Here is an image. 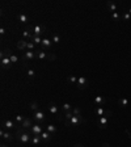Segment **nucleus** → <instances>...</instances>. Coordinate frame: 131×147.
<instances>
[{
    "mask_svg": "<svg viewBox=\"0 0 131 147\" xmlns=\"http://www.w3.org/2000/svg\"><path fill=\"white\" fill-rule=\"evenodd\" d=\"M52 40H50V38H43V41H42V45L39 46L41 47V50L42 51H46V50H48V49L52 46Z\"/></svg>",
    "mask_w": 131,
    "mask_h": 147,
    "instance_id": "9",
    "label": "nucleus"
},
{
    "mask_svg": "<svg viewBox=\"0 0 131 147\" xmlns=\"http://www.w3.org/2000/svg\"><path fill=\"white\" fill-rule=\"evenodd\" d=\"M33 125H31V118H29V117H25V119L22 121V124H21V127L22 129H28V127H31Z\"/></svg>",
    "mask_w": 131,
    "mask_h": 147,
    "instance_id": "14",
    "label": "nucleus"
},
{
    "mask_svg": "<svg viewBox=\"0 0 131 147\" xmlns=\"http://www.w3.org/2000/svg\"><path fill=\"white\" fill-rule=\"evenodd\" d=\"M3 126L7 127V129H12V127H14V124L11 121V119H7V121L3 122Z\"/></svg>",
    "mask_w": 131,
    "mask_h": 147,
    "instance_id": "21",
    "label": "nucleus"
},
{
    "mask_svg": "<svg viewBox=\"0 0 131 147\" xmlns=\"http://www.w3.org/2000/svg\"><path fill=\"white\" fill-rule=\"evenodd\" d=\"M35 58V51H30V50H26L22 55V59L24 60H31Z\"/></svg>",
    "mask_w": 131,
    "mask_h": 147,
    "instance_id": "10",
    "label": "nucleus"
},
{
    "mask_svg": "<svg viewBox=\"0 0 131 147\" xmlns=\"http://www.w3.org/2000/svg\"><path fill=\"white\" fill-rule=\"evenodd\" d=\"M4 33H5V28H4V26H1V28H0V34L3 36Z\"/></svg>",
    "mask_w": 131,
    "mask_h": 147,
    "instance_id": "38",
    "label": "nucleus"
},
{
    "mask_svg": "<svg viewBox=\"0 0 131 147\" xmlns=\"http://www.w3.org/2000/svg\"><path fill=\"white\" fill-rule=\"evenodd\" d=\"M62 110L63 112H71L72 110V106H71V104H68V102H64V104L62 105Z\"/></svg>",
    "mask_w": 131,
    "mask_h": 147,
    "instance_id": "20",
    "label": "nucleus"
},
{
    "mask_svg": "<svg viewBox=\"0 0 131 147\" xmlns=\"http://www.w3.org/2000/svg\"><path fill=\"white\" fill-rule=\"evenodd\" d=\"M105 101H106L105 97H102V96H96V97H94V100H93V104H94V105H102V104H105Z\"/></svg>",
    "mask_w": 131,
    "mask_h": 147,
    "instance_id": "15",
    "label": "nucleus"
},
{
    "mask_svg": "<svg viewBox=\"0 0 131 147\" xmlns=\"http://www.w3.org/2000/svg\"><path fill=\"white\" fill-rule=\"evenodd\" d=\"M26 49L28 50H30V51H34V49H35V43L34 42H28V45H26Z\"/></svg>",
    "mask_w": 131,
    "mask_h": 147,
    "instance_id": "29",
    "label": "nucleus"
},
{
    "mask_svg": "<svg viewBox=\"0 0 131 147\" xmlns=\"http://www.w3.org/2000/svg\"><path fill=\"white\" fill-rule=\"evenodd\" d=\"M74 147H84V146H83V144H79V143H77V144H75Z\"/></svg>",
    "mask_w": 131,
    "mask_h": 147,
    "instance_id": "39",
    "label": "nucleus"
},
{
    "mask_svg": "<svg viewBox=\"0 0 131 147\" xmlns=\"http://www.w3.org/2000/svg\"><path fill=\"white\" fill-rule=\"evenodd\" d=\"M111 17H113L114 20H118V18H119V13H118V12H114V13H111Z\"/></svg>",
    "mask_w": 131,
    "mask_h": 147,
    "instance_id": "36",
    "label": "nucleus"
},
{
    "mask_svg": "<svg viewBox=\"0 0 131 147\" xmlns=\"http://www.w3.org/2000/svg\"><path fill=\"white\" fill-rule=\"evenodd\" d=\"M42 41H43V38L42 37H39V36H33L31 37V42H34L35 45H42Z\"/></svg>",
    "mask_w": 131,
    "mask_h": 147,
    "instance_id": "16",
    "label": "nucleus"
},
{
    "mask_svg": "<svg viewBox=\"0 0 131 147\" xmlns=\"http://www.w3.org/2000/svg\"><path fill=\"white\" fill-rule=\"evenodd\" d=\"M96 113H97V116H100V117H102L104 114H106V112L104 110V108H101V106H98L96 109Z\"/></svg>",
    "mask_w": 131,
    "mask_h": 147,
    "instance_id": "25",
    "label": "nucleus"
},
{
    "mask_svg": "<svg viewBox=\"0 0 131 147\" xmlns=\"http://www.w3.org/2000/svg\"><path fill=\"white\" fill-rule=\"evenodd\" d=\"M110 114H111L110 110H106V116L100 117V121H98V127H100V129H106V127H108V122H109L108 116H110Z\"/></svg>",
    "mask_w": 131,
    "mask_h": 147,
    "instance_id": "4",
    "label": "nucleus"
},
{
    "mask_svg": "<svg viewBox=\"0 0 131 147\" xmlns=\"http://www.w3.org/2000/svg\"><path fill=\"white\" fill-rule=\"evenodd\" d=\"M41 138L43 139V142H45V143H48V142L51 141V134L48 133L47 130H45L42 134H41Z\"/></svg>",
    "mask_w": 131,
    "mask_h": 147,
    "instance_id": "13",
    "label": "nucleus"
},
{
    "mask_svg": "<svg viewBox=\"0 0 131 147\" xmlns=\"http://www.w3.org/2000/svg\"><path fill=\"white\" fill-rule=\"evenodd\" d=\"M29 106H30V109H31V110H34V112H37V110H39V109H38V104H37L35 101L30 102V104H29Z\"/></svg>",
    "mask_w": 131,
    "mask_h": 147,
    "instance_id": "28",
    "label": "nucleus"
},
{
    "mask_svg": "<svg viewBox=\"0 0 131 147\" xmlns=\"http://www.w3.org/2000/svg\"><path fill=\"white\" fill-rule=\"evenodd\" d=\"M52 42L54 43H59L60 42V37L58 34H52Z\"/></svg>",
    "mask_w": 131,
    "mask_h": 147,
    "instance_id": "31",
    "label": "nucleus"
},
{
    "mask_svg": "<svg viewBox=\"0 0 131 147\" xmlns=\"http://www.w3.org/2000/svg\"><path fill=\"white\" fill-rule=\"evenodd\" d=\"M33 118H34L38 124H39V122H43L45 121V113L41 112V110H37V112H34V117H33Z\"/></svg>",
    "mask_w": 131,
    "mask_h": 147,
    "instance_id": "11",
    "label": "nucleus"
},
{
    "mask_svg": "<svg viewBox=\"0 0 131 147\" xmlns=\"http://www.w3.org/2000/svg\"><path fill=\"white\" fill-rule=\"evenodd\" d=\"M22 36L25 37V38H29V40H31V37H33V34L30 33V30H28V29H25V30L22 32Z\"/></svg>",
    "mask_w": 131,
    "mask_h": 147,
    "instance_id": "26",
    "label": "nucleus"
},
{
    "mask_svg": "<svg viewBox=\"0 0 131 147\" xmlns=\"http://www.w3.org/2000/svg\"><path fill=\"white\" fill-rule=\"evenodd\" d=\"M17 17H18V21H21V23H22V24H26V23H28V21H29V17L26 16L25 13H20V14H18Z\"/></svg>",
    "mask_w": 131,
    "mask_h": 147,
    "instance_id": "18",
    "label": "nucleus"
},
{
    "mask_svg": "<svg viewBox=\"0 0 131 147\" xmlns=\"http://www.w3.org/2000/svg\"><path fill=\"white\" fill-rule=\"evenodd\" d=\"M0 147H8V146H7V144H4V143H3V144H1V146H0Z\"/></svg>",
    "mask_w": 131,
    "mask_h": 147,
    "instance_id": "40",
    "label": "nucleus"
},
{
    "mask_svg": "<svg viewBox=\"0 0 131 147\" xmlns=\"http://www.w3.org/2000/svg\"><path fill=\"white\" fill-rule=\"evenodd\" d=\"M64 116H66V119H71V117L74 116V114H72V112H66Z\"/></svg>",
    "mask_w": 131,
    "mask_h": 147,
    "instance_id": "35",
    "label": "nucleus"
},
{
    "mask_svg": "<svg viewBox=\"0 0 131 147\" xmlns=\"http://www.w3.org/2000/svg\"><path fill=\"white\" fill-rule=\"evenodd\" d=\"M48 112H50V113L51 114H58L59 113V108H58V105L55 104V102H50V104H48Z\"/></svg>",
    "mask_w": 131,
    "mask_h": 147,
    "instance_id": "12",
    "label": "nucleus"
},
{
    "mask_svg": "<svg viewBox=\"0 0 131 147\" xmlns=\"http://www.w3.org/2000/svg\"><path fill=\"white\" fill-rule=\"evenodd\" d=\"M81 122H85V119H84L81 116H72L71 119H66L64 124H66V126H70V125H72V126H76V125L81 124Z\"/></svg>",
    "mask_w": 131,
    "mask_h": 147,
    "instance_id": "1",
    "label": "nucleus"
},
{
    "mask_svg": "<svg viewBox=\"0 0 131 147\" xmlns=\"http://www.w3.org/2000/svg\"><path fill=\"white\" fill-rule=\"evenodd\" d=\"M108 7H109V9L110 11H113V13L115 11L118 9V7H117V4H114V3H111V1H108Z\"/></svg>",
    "mask_w": 131,
    "mask_h": 147,
    "instance_id": "23",
    "label": "nucleus"
},
{
    "mask_svg": "<svg viewBox=\"0 0 131 147\" xmlns=\"http://www.w3.org/2000/svg\"><path fill=\"white\" fill-rule=\"evenodd\" d=\"M41 142H43V139L41 138V135H33L31 137V143L33 144H39Z\"/></svg>",
    "mask_w": 131,
    "mask_h": 147,
    "instance_id": "17",
    "label": "nucleus"
},
{
    "mask_svg": "<svg viewBox=\"0 0 131 147\" xmlns=\"http://www.w3.org/2000/svg\"><path fill=\"white\" fill-rule=\"evenodd\" d=\"M30 133H31V135H41L43 133V129L39 124H34L30 127Z\"/></svg>",
    "mask_w": 131,
    "mask_h": 147,
    "instance_id": "6",
    "label": "nucleus"
},
{
    "mask_svg": "<svg viewBox=\"0 0 131 147\" xmlns=\"http://www.w3.org/2000/svg\"><path fill=\"white\" fill-rule=\"evenodd\" d=\"M118 102H119V105H121V106H123V108H126L128 105V100L127 99H119V101H118Z\"/></svg>",
    "mask_w": 131,
    "mask_h": 147,
    "instance_id": "27",
    "label": "nucleus"
},
{
    "mask_svg": "<svg viewBox=\"0 0 131 147\" xmlns=\"http://www.w3.org/2000/svg\"><path fill=\"white\" fill-rule=\"evenodd\" d=\"M26 29H28V30H30V32H33V36H39V37H41V34L45 33V30H46L45 26H41V25L29 26V28H26Z\"/></svg>",
    "mask_w": 131,
    "mask_h": 147,
    "instance_id": "3",
    "label": "nucleus"
},
{
    "mask_svg": "<svg viewBox=\"0 0 131 147\" xmlns=\"http://www.w3.org/2000/svg\"><path fill=\"white\" fill-rule=\"evenodd\" d=\"M3 138L4 139H8V141H12V134L11 133H4L3 134Z\"/></svg>",
    "mask_w": 131,
    "mask_h": 147,
    "instance_id": "33",
    "label": "nucleus"
},
{
    "mask_svg": "<svg viewBox=\"0 0 131 147\" xmlns=\"http://www.w3.org/2000/svg\"><path fill=\"white\" fill-rule=\"evenodd\" d=\"M72 114H74V116H81V112H80L79 108H74V110H72Z\"/></svg>",
    "mask_w": 131,
    "mask_h": 147,
    "instance_id": "32",
    "label": "nucleus"
},
{
    "mask_svg": "<svg viewBox=\"0 0 131 147\" xmlns=\"http://www.w3.org/2000/svg\"><path fill=\"white\" fill-rule=\"evenodd\" d=\"M102 147H109V144H108V143H105V144H104Z\"/></svg>",
    "mask_w": 131,
    "mask_h": 147,
    "instance_id": "41",
    "label": "nucleus"
},
{
    "mask_svg": "<svg viewBox=\"0 0 131 147\" xmlns=\"http://www.w3.org/2000/svg\"><path fill=\"white\" fill-rule=\"evenodd\" d=\"M26 45H28V42H26L25 40H20V41L17 42V49L24 50V49H26Z\"/></svg>",
    "mask_w": 131,
    "mask_h": 147,
    "instance_id": "19",
    "label": "nucleus"
},
{
    "mask_svg": "<svg viewBox=\"0 0 131 147\" xmlns=\"http://www.w3.org/2000/svg\"><path fill=\"white\" fill-rule=\"evenodd\" d=\"M26 74H28V76H29V78H34V76H35V71L33 70V68H29Z\"/></svg>",
    "mask_w": 131,
    "mask_h": 147,
    "instance_id": "30",
    "label": "nucleus"
},
{
    "mask_svg": "<svg viewBox=\"0 0 131 147\" xmlns=\"http://www.w3.org/2000/svg\"><path fill=\"white\" fill-rule=\"evenodd\" d=\"M35 58H37V59H51V60H54L55 55L48 54V53L42 51V50H37V51H35Z\"/></svg>",
    "mask_w": 131,
    "mask_h": 147,
    "instance_id": "2",
    "label": "nucleus"
},
{
    "mask_svg": "<svg viewBox=\"0 0 131 147\" xmlns=\"http://www.w3.org/2000/svg\"><path fill=\"white\" fill-rule=\"evenodd\" d=\"M17 134L20 137V141H21V143H24V144H26V143H29V142L31 141V137L29 135L28 133H22V130H20V131H17Z\"/></svg>",
    "mask_w": 131,
    "mask_h": 147,
    "instance_id": "7",
    "label": "nucleus"
},
{
    "mask_svg": "<svg viewBox=\"0 0 131 147\" xmlns=\"http://www.w3.org/2000/svg\"><path fill=\"white\" fill-rule=\"evenodd\" d=\"M16 122H18V124H22V121L25 119V117H22V116H16Z\"/></svg>",
    "mask_w": 131,
    "mask_h": 147,
    "instance_id": "34",
    "label": "nucleus"
},
{
    "mask_svg": "<svg viewBox=\"0 0 131 147\" xmlns=\"http://www.w3.org/2000/svg\"><path fill=\"white\" fill-rule=\"evenodd\" d=\"M11 66H12L11 59H9V57L5 54V51H3V53H1V67L3 68H11Z\"/></svg>",
    "mask_w": 131,
    "mask_h": 147,
    "instance_id": "5",
    "label": "nucleus"
},
{
    "mask_svg": "<svg viewBox=\"0 0 131 147\" xmlns=\"http://www.w3.org/2000/svg\"><path fill=\"white\" fill-rule=\"evenodd\" d=\"M123 18H125V20H130V18H131V14L130 13H123Z\"/></svg>",
    "mask_w": 131,
    "mask_h": 147,
    "instance_id": "37",
    "label": "nucleus"
},
{
    "mask_svg": "<svg viewBox=\"0 0 131 147\" xmlns=\"http://www.w3.org/2000/svg\"><path fill=\"white\" fill-rule=\"evenodd\" d=\"M46 130H47L50 134H54V133H57V126H54V125H47Z\"/></svg>",
    "mask_w": 131,
    "mask_h": 147,
    "instance_id": "22",
    "label": "nucleus"
},
{
    "mask_svg": "<svg viewBox=\"0 0 131 147\" xmlns=\"http://www.w3.org/2000/svg\"><path fill=\"white\" fill-rule=\"evenodd\" d=\"M89 84L88 79H87L85 76H80L79 79H77V88L79 89H84V88H87Z\"/></svg>",
    "mask_w": 131,
    "mask_h": 147,
    "instance_id": "8",
    "label": "nucleus"
},
{
    "mask_svg": "<svg viewBox=\"0 0 131 147\" xmlns=\"http://www.w3.org/2000/svg\"><path fill=\"white\" fill-rule=\"evenodd\" d=\"M77 79H79V78H76V76H74V75H71V76L67 78V82H68V83H72V84H77Z\"/></svg>",
    "mask_w": 131,
    "mask_h": 147,
    "instance_id": "24",
    "label": "nucleus"
}]
</instances>
